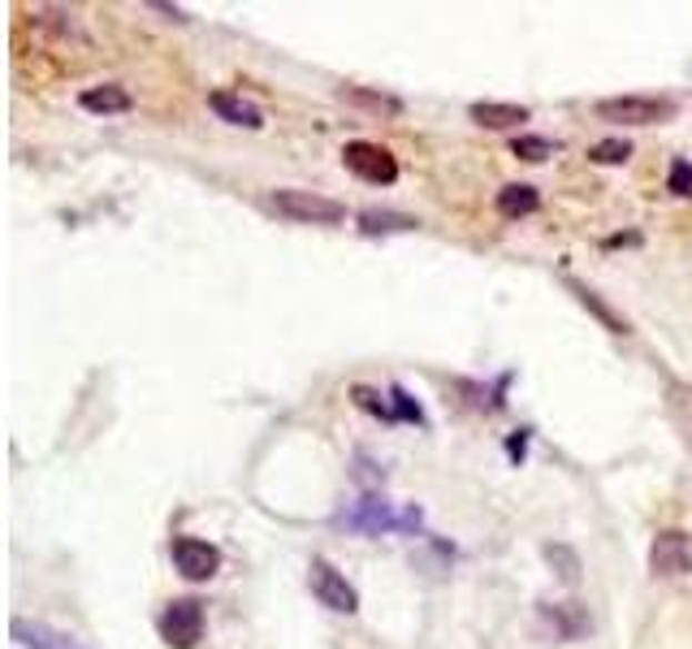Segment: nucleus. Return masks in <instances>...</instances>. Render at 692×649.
<instances>
[{"label": "nucleus", "mask_w": 692, "mask_h": 649, "mask_svg": "<svg viewBox=\"0 0 692 649\" xmlns=\"http://www.w3.org/2000/svg\"><path fill=\"white\" fill-rule=\"evenodd\" d=\"M541 555L559 568V580H563V585H575V580H580V559H575V550H568V546H545Z\"/></svg>", "instance_id": "obj_22"}, {"label": "nucleus", "mask_w": 692, "mask_h": 649, "mask_svg": "<svg viewBox=\"0 0 692 649\" xmlns=\"http://www.w3.org/2000/svg\"><path fill=\"white\" fill-rule=\"evenodd\" d=\"M666 395H671V416H675V425L684 429V438L692 442V386H680V381H675Z\"/></svg>", "instance_id": "obj_21"}, {"label": "nucleus", "mask_w": 692, "mask_h": 649, "mask_svg": "<svg viewBox=\"0 0 692 649\" xmlns=\"http://www.w3.org/2000/svg\"><path fill=\"white\" fill-rule=\"evenodd\" d=\"M161 641L173 649H195L204 641V602L195 598H173L161 615Z\"/></svg>", "instance_id": "obj_4"}, {"label": "nucleus", "mask_w": 692, "mask_h": 649, "mask_svg": "<svg viewBox=\"0 0 692 649\" xmlns=\"http://www.w3.org/2000/svg\"><path fill=\"white\" fill-rule=\"evenodd\" d=\"M390 407H394V420H408V425H424V407L411 399L403 386H390Z\"/></svg>", "instance_id": "obj_23"}, {"label": "nucleus", "mask_w": 692, "mask_h": 649, "mask_svg": "<svg viewBox=\"0 0 692 649\" xmlns=\"http://www.w3.org/2000/svg\"><path fill=\"white\" fill-rule=\"evenodd\" d=\"M66 649H82V646H79V641H70V646H66Z\"/></svg>", "instance_id": "obj_27"}, {"label": "nucleus", "mask_w": 692, "mask_h": 649, "mask_svg": "<svg viewBox=\"0 0 692 649\" xmlns=\"http://www.w3.org/2000/svg\"><path fill=\"white\" fill-rule=\"evenodd\" d=\"M208 109H212L221 122H230V126H243V130H264V113H260V104H251V100L234 96V91H208Z\"/></svg>", "instance_id": "obj_9"}, {"label": "nucleus", "mask_w": 692, "mask_h": 649, "mask_svg": "<svg viewBox=\"0 0 692 649\" xmlns=\"http://www.w3.org/2000/svg\"><path fill=\"white\" fill-rule=\"evenodd\" d=\"M351 399H355V407L368 411V416L394 420V407H390V399H381V390H372V386H351Z\"/></svg>", "instance_id": "obj_20"}, {"label": "nucleus", "mask_w": 692, "mask_h": 649, "mask_svg": "<svg viewBox=\"0 0 692 649\" xmlns=\"http://www.w3.org/2000/svg\"><path fill=\"white\" fill-rule=\"evenodd\" d=\"M342 164H347L355 178L372 182V187L399 182V161H394V152L381 148V143H368V139H351V143L342 148Z\"/></svg>", "instance_id": "obj_6"}, {"label": "nucleus", "mask_w": 692, "mask_h": 649, "mask_svg": "<svg viewBox=\"0 0 692 649\" xmlns=\"http://www.w3.org/2000/svg\"><path fill=\"white\" fill-rule=\"evenodd\" d=\"M650 571L653 576H666V580H680L692 576V541L689 532L680 528H662L650 546Z\"/></svg>", "instance_id": "obj_8"}, {"label": "nucleus", "mask_w": 692, "mask_h": 649, "mask_svg": "<svg viewBox=\"0 0 692 649\" xmlns=\"http://www.w3.org/2000/svg\"><path fill=\"white\" fill-rule=\"evenodd\" d=\"M355 463H360V472H355L360 481H368V486H372V481H381V472H372V459H368V455H355Z\"/></svg>", "instance_id": "obj_25"}, {"label": "nucleus", "mask_w": 692, "mask_h": 649, "mask_svg": "<svg viewBox=\"0 0 692 649\" xmlns=\"http://www.w3.org/2000/svg\"><path fill=\"white\" fill-rule=\"evenodd\" d=\"M333 525L347 528V532H360V537H381V532H415L424 525V511L420 507H394L390 498L381 493H364L355 498L351 507H342L333 516Z\"/></svg>", "instance_id": "obj_1"}, {"label": "nucleus", "mask_w": 692, "mask_h": 649, "mask_svg": "<svg viewBox=\"0 0 692 649\" xmlns=\"http://www.w3.org/2000/svg\"><path fill=\"white\" fill-rule=\"evenodd\" d=\"M628 157H632L628 139H602V143L589 148V161L593 164H628Z\"/></svg>", "instance_id": "obj_19"}, {"label": "nucleus", "mask_w": 692, "mask_h": 649, "mask_svg": "<svg viewBox=\"0 0 692 649\" xmlns=\"http://www.w3.org/2000/svg\"><path fill=\"white\" fill-rule=\"evenodd\" d=\"M511 157H520V161H529V164H541L554 157V143H550L545 134H515V139H511Z\"/></svg>", "instance_id": "obj_18"}, {"label": "nucleus", "mask_w": 692, "mask_h": 649, "mask_svg": "<svg viewBox=\"0 0 692 649\" xmlns=\"http://www.w3.org/2000/svg\"><path fill=\"white\" fill-rule=\"evenodd\" d=\"M9 632H13V641H18L22 649H66L70 641H74V637L48 628V623H40V619H13Z\"/></svg>", "instance_id": "obj_14"}, {"label": "nucleus", "mask_w": 692, "mask_h": 649, "mask_svg": "<svg viewBox=\"0 0 692 649\" xmlns=\"http://www.w3.org/2000/svg\"><path fill=\"white\" fill-rule=\"evenodd\" d=\"M468 118L477 126H485V130H511V126L529 122L532 113L524 104H498V100H477L472 109H468Z\"/></svg>", "instance_id": "obj_12"}, {"label": "nucleus", "mask_w": 692, "mask_h": 649, "mask_svg": "<svg viewBox=\"0 0 692 649\" xmlns=\"http://www.w3.org/2000/svg\"><path fill=\"white\" fill-rule=\"evenodd\" d=\"M308 585H312L317 602L329 607L333 615H355V610H360V593H355V585L333 568L329 559H321V555L308 563Z\"/></svg>", "instance_id": "obj_5"}, {"label": "nucleus", "mask_w": 692, "mask_h": 649, "mask_svg": "<svg viewBox=\"0 0 692 649\" xmlns=\"http://www.w3.org/2000/svg\"><path fill=\"white\" fill-rule=\"evenodd\" d=\"M536 208H541V191H536L532 182H507V187L498 191V212H502L507 221L532 217Z\"/></svg>", "instance_id": "obj_16"}, {"label": "nucleus", "mask_w": 692, "mask_h": 649, "mask_svg": "<svg viewBox=\"0 0 692 649\" xmlns=\"http://www.w3.org/2000/svg\"><path fill=\"white\" fill-rule=\"evenodd\" d=\"M541 619L554 628V637L559 641H575V637H584V628H589V615L575 607V602H541Z\"/></svg>", "instance_id": "obj_15"}, {"label": "nucleus", "mask_w": 692, "mask_h": 649, "mask_svg": "<svg viewBox=\"0 0 692 649\" xmlns=\"http://www.w3.org/2000/svg\"><path fill=\"white\" fill-rule=\"evenodd\" d=\"M602 122H623V126H662L671 122L680 109L666 96H614V100H598L593 109Z\"/></svg>", "instance_id": "obj_3"}, {"label": "nucleus", "mask_w": 692, "mask_h": 649, "mask_svg": "<svg viewBox=\"0 0 692 649\" xmlns=\"http://www.w3.org/2000/svg\"><path fill=\"white\" fill-rule=\"evenodd\" d=\"M666 191L671 196H692V161H671V173H666Z\"/></svg>", "instance_id": "obj_24"}, {"label": "nucleus", "mask_w": 692, "mask_h": 649, "mask_svg": "<svg viewBox=\"0 0 692 649\" xmlns=\"http://www.w3.org/2000/svg\"><path fill=\"white\" fill-rule=\"evenodd\" d=\"M524 447H529V433L520 429V438H511V442H507V450H511L515 459H524Z\"/></svg>", "instance_id": "obj_26"}, {"label": "nucleus", "mask_w": 692, "mask_h": 649, "mask_svg": "<svg viewBox=\"0 0 692 649\" xmlns=\"http://www.w3.org/2000/svg\"><path fill=\"white\" fill-rule=\"evenodd\" d=\"M169 559H173V568L178 576H187V580H212L217 571H221V550L212 546V541H200V537H173L169 541Z\"/></svg>", "instance_id": "obj_7"}, {"label": "nucleus", "mask_w": 692, "mask_h": 649, "mask_svg": "<svg viewBox=\"0 0 692 649\" xmlns=\"http://www.w3.org/2000/svg\"><path fill=\"white\" fill-rule=\"evenodd\" d=\"M355 226H360V234H368V239H381V234H408L420 221L408 217V212H390V208H364L355 217Z\"/></svg>", "instance_id": "obj_11"}, {"label": "nucleus", "mask_w": 692, "mask_h": 649, "mask_svg": "<svg viewBox=\"0 0 692 649\" xmlns=\"http://www.w3.org/2000/svg\"><path fill=\"white\" fill-rule=\"evenodd\" d=\"M79 104L87 109V113H130L134 109V96L126 91L122 82H100V87H87L79 96Z\"/></svg>", "instance_id": "obj_10"}, {"label": "nucleus", "mask_w": 692, "mask_h": 649, "mask_svg": "<svg viewBox=\"0 0 692 649\" xmlns=\"http://www.w3.org/2000/svg\"><path fill=\"white\" fill-rule=\"evenodd\" d=\"M342 100L360 104V109H368V113H390V118H399V113H403V100H399V96L368 91V87H347V91H342Z\"/></svg>", "instance_id": "obj_17"}, {"label": "nucleus", "mask_w": 692, "mask_h": 649, "mask_svg": "<svg viewBox=\"0 0 692 649\" xmlns=\"http://www.w3.org/2000/svg\"><path fill=\"white\" fill-rule=\"evenodd\" d=\"M269 208L285 217V221H299V226H342L347 221V208L329 196H317V191H294V187H282L269 196Z\"/></svg>", "instance_id": "obj_2"}, {"label": "nucleus", "mask_w": 692, "mask_h": 649, "mask_svg": "<svg viewBox=\"0 0 692 649\" xmlns=\"http://www.w3.org/2000/svg\"><path fill=\"white\" fill-rule=\"evenodd\" d=\"M568 290L575 294V303L580 308H589L598 321H602V329H611V333H632V324H628V317H619L611 303L593 290V286H584V282H575V278H568Z\"/></svg>", "instance_id": "obj_13"}]
</instances>
